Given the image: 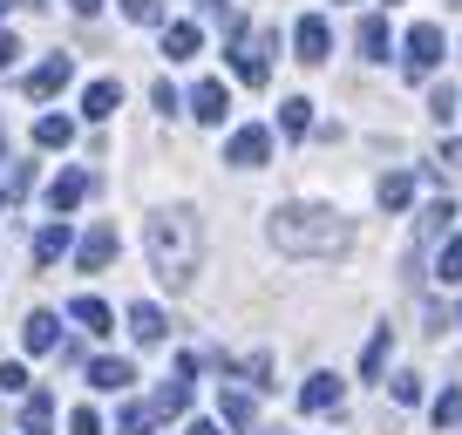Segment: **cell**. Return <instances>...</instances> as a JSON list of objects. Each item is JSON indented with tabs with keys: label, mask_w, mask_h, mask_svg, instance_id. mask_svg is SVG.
Returning <instances> with one entry per match:
<instances>
[{
	"label": "cell",
	"mask_w": 462,
	"mask_h": 435,
	"mask_svg": "<svg viewBox=\"0 0 462 435\" xmlns=\"http://www.w3.org/2000/svg\"><path fill=\"white\" fill-rule=\"evenodd\" d=\"M273 245L300 252V259H327V252L354 245V225H346L333 204H279L273 211Z\"/></svg>",
	"instance_id": "obj_1"
},
{
	"label": "cell",
	"mask_w": 462,
	"mask_h": 435,
	"mask_svg": "<svg viewBox=\"0 0 462 435\" xmlns=\"http://www.w3.org/2000/svg\"><path fill=\"white\" fill-rule=\"evenodd\" d=\"M143 252H150L163 286H190V273H198V218L190 211H157L143 225Z\"/></svg>",
	"instance_id": "obj_2"
},
{
	"label": "cell",
	"mask_w": 462,
	"mask_h": 435,
	"mask_svg": "<svg viewBox=\"0 0 462 435\" xmlns=\"http://www.w3.org/2000/svg\"><path fill=\"white\" fill-rule=\"evenodd\" d=\"M442 55H448V42H442V28H435V21H415V28H408V75H435L442 69Z\"/></svg>",
	"instance_id": "obj_3"
},
{
	"label": "cell",
	"mask_w": 462,
	"mask_h": 435,
	"mask_svg": "<svg viewBox=\"0 0 462 435\" xmlns=\"http://www.w3.org/2000/svg\"><path fill=\"white\" fill-rule=\"evenodd\" d=\"M265 157H273V130H259V123L231 130V143H225V163H238V171H259Z\"/></svg>",
	"instance_id": "obj_4"
},
{
	"label": "cell",
	"mask_w": 462,
	"mask_h": 435,
	"mask_svg": "<svg viewBox=\"0 0 462 435\" xmlns=\"http://www.w3.org/2000/svg\"><path fill=\"white\" fill-rule=\"evenodd\" d=\"M292 48H300L306 69H319V61L333 55V28H327V14H306L300 28H292Z\"/></svg>",
	"instance_id": "obj_5"
},
{
	"label": "cell",
	"mask_w": 462,
	"mask_h": 435,
	"mask_svg": "<svg viewBox=\"0 0 462 435\" xmlns=\"http://www.w3.org/2000/svg\"><path fill=\"white\" fill-rule=\"evenodd\" d=\"M69 75H75V61H69V55H48L21 88H28V102H48V96H61V88H69Z\"/></svg>",
	"instance_id": "obj_6"
},
{
	"label": "cell",
	"mask_w": 462,
	"mask_h": 435,
	"mask_svg": "<svg viewBox=\"0 0 462 435\" xmlns=\"http://www.w3.org/2000/svg\"><path fill=\"white\" fill-rule=\"evenodd\" d=\"M21 347H28V354H55L61 347V319L55 313H28V319H21Z\"/></svg>",
	"instance_id": "obj_7"
},
{
	"label": "cell",
	"mask_w": 462,
	"mask_h": 435,
	"mask_svg": "<svg viewBox=\"0 0 462 435\" xmlns=\"http://www.w3.org/2000/svg\"><path fill=\"white\" fill-rule=\"evenodd\" d=\"M109 259H116V225H96V232L75 245V265H82V273H102Z\"/></svg>",
	"instance_id": "obj_8"
},
{
	"label": "cell",
	"mask_w": 462,
	"mask_h": 435,
	"mask_svg": "<svg viewBox=\"0 0 462 435\" xmlns=\"http://www.w3.org/2000/svg\"><path fill=\"white\" fill-rule=\"evenodd\" d=\"M340 402H346V388H340L333 375H313V381L300 388V408H306V415H333Z\"/></svg>",
	"instance_id": "obj_9"
},
{
	"label": "cell",
	"mask_w": 462,
	"mask_h": 435,
	"mask_svg": "<svg viewBox=\"0 0 462 435\" xmlns=\"http://www.w3.org/2000/svg\"><path fill=\"white\" fill-rule=\"evenodd\" d=\"M69 319L82 327V334H109V327H116V313L96 300V292H75V300H69Z\"/></svg>",
	"instance_id": "obj_10"
},
{
	"label": "cell",
	"mask_w": 462,
	"mask_h": 435,
	"mask_svg": "<svg viewBox=\"0 0 462 435\" xmlns=\"http://www.w3.org/2000/svg\"><path fill=\"white\" fill-rule=\"evenodd\" d=\"M198 48H204V28H198V21H163V55H171V61H190Z\"/></svg>",
	"instance_id": "obj_11"
},
{
	"label": "cell",
	"mask_w": 462,
	"mask_h": 435,
	"mask_svg": "<svg viewBox=\"0 0 462 435\" xmlns=\"http://www.w3.org/2000/svg\"><path fill=\"white\" fill-rule=\"evenodd\" d=\"M88 190H96V177H88V171H61L55 184H48V204H55V211H75Z\"/></svg>",
	"instance_id": "obj_12"
},
{
	"label": "cell",
	"mask_w": 462,
	"mask_h": 435,
	"mask_svg": "<svg viewBox=\"0 0 462 435\" xmlns=\"http://www.w3.org/2000/svg\"><path fill=\"white\" fill-rule=\"evenodd\" d=\"M130 334L143 340V347H157L163 334H171V319H163V306H150V300H136L130 306Z\"/></svg>",
	"instance_id": "obj_13"
},
{
	"label": "cell",
	"mask_w": 462,
	"mask_h": 435,
	"mask_svg": "<svg viewBox=\"0 0 462 435\" xmlns=\"http://www.w3.org/2000/svg\"><path fill=\"white\" fill-rule=\"evenodd\" d=\"M136 381V367L130 361H109V354H102V361H88V388H102V394H123Z\"/></svg>",
	"instance_id": "obj_14"
},
{
	"label": "cell",
	"mask_w": 462,
	"mask_h": 435,
	"mask_svg": "<svg viewBox=\"0 0 462 435\" xmlns=\"http://www.w3.org/2000/svg\"><path fill=\"white\" fill-rule=\"evenodd\" d=\"M225 109H231L225 82H198V88H190V116H198V123H225Z\"/></svg>",
	"instance_id": "obj_15"
},
{
	"label": "cell",
	"mask_w": 462,
	"mask_h": 435,
	"mask_svg": "<svg viewBox=\"0 0 462 435\" xmlns=\"http://www.w3.org/2000/svg\"><path fill=\"white\" fill-rule=\"evenodd\" d=\"M116 102H123V82H88L82 116H88V123H109V116H116Z\"/></svg>",
	"instance_id": "obj_16"
},
{
	"label": "cell",
	"mask_w": 462,
	"mask_h": 435,
	"mask_svg": "<svg viewBox=\"0 0 462 435\" xmlns=\"http://www.w3.org/2000/svg\"><path fill=\"white\" fill-rule=\"evenodd\" d=\"M55 429V394H28L21 402V435H48Z\"/></svg>",
	"instance_id": "obj_17"
},
{
	"label": "cell",
	"mask_w": 462,
	"mask_h": 435,
	"mask_svg": "<svg viewBox=\"0 0 462 435\" xmlns=\"http://www.w3.org/2000/svg\"><path fill=\"white\" fill-rule=\"evenodd\" d=\"M354 42H361L367 61H388V48H394V42H388V21H381V14H367L361 28H354Z\"/></svg>",
	"instance_id": "obj_18"
},
{
	"label": "cell",
	"mask_w": 462,
	"mask_h": 435,
	"mask_svg": "<svg viewBox=\"0 0 462 435\" xmlns=\"http://www.w3.org/2000/svg\"><path fill=\"white\" fill-rule=\"evenodd\" d=\"M61 252H69V225L55 218V225H42V232H34V265H55Z\"/></svg>",
	"instance_id": "obj_19"
},
{
	"label": "cell",
	"mask_w": 462,
	"mask_h": 435,
	"mask_svg": "<svg viewBox=\"0 0 462 435\" xmlns=\"http://www.w3.org/2000/svg\"><path fill=\"white\" fill-rule=\"evenodd\" d=\"M279 130H286V136H306V130H313V102H306V96H286V102H279Z\"/></svg>",
	"instance_id": "obj_20"
},
{
	"label": "cell",
	"mask_w": 462,
	"mask_h": 435,
	"mask_svg": "<svg viewBox=\"0 0 462 435\" xmlns=\"http://www.w3.org/2000/svg\"><path fill=\"white\" fill-rule=\"evenodd\" d=\"M184 408H190V381L177 375V381H163V388H157V402H150V415H184Z\"/></svg>",
	"instance_id": "obj_21"
},
{
	"label": "cell",
	"mask_w": 462,
	"mask_h": 435,
	"mask_svg": "<svg viewBox=\"0 0 462 435\" xmlns=\"http://www.w3.org/2000/svg\"><path fill=\"white\" fill-rule=\"evenodd\" d=\"M374 198L388 204V211H402V204L415 198V177H408V171H388V177H381V184H374Z\"/></svg>",
	"instance_id": "obj_22"
},
{
	"label": "cell",
	"mask_w": 462,
	"mask_h": 435,
	"mask_svg": "<svg viewBox=\"0 0 462 435\" xmlns=\"http://www.w3.org/2000/svg\"><path fill=\"white\" fill-rule=\"evenodd\" d=\"M34 143H42V150H69L75 143V123L69 116H42V123H34Z\"/></svg>",
	"instance_id": "obj_23"
},
{
	"label": "cell",
	"mask_w": 462,
	"mask_h": 435,
	"mask_svg": "<svg viewBox=\"0 0 462 435\" xmlns=\"http://www.w3.org/2000/svg\"><path fill=\"white\" fill-rule=\"evenodd\" d=\"M448 225H456V204L435 198L429 211H421V245H429V238H448Z\"/></svg>",
	"instance_id": "obj_24"
},
{
	"label": "cell",
	"mask_w": 462,
	"mask_h": 435,
	"mask_svg": "<svg viewBox=\"0 0 462 435\" xmlns=\"http://www.w3.org/2000/svg\"><path fill=\"white\" fill-rule=\"evenodd\" d=\"M217 408H225L231 429H252V415H259V402H252L245 388H225V402H217Z\"/></svg>",
	"instance_id": "obj_25"
},
{
	"label": "cell",
	"mask_w": 462,
	"mask_h": 435,
	"mask_svg": "<svg viewBox=\"0 0 462 435\" xmlns=\"http://www.w3.org/2000/svg\"><path fill=\"white\" fill-rule=\"evenodd\" d=\"M388 354H394V334H388V327H381V334H374V340H367V354H361V375H367V381H374V375H381V367H388Z\"/></svg>",
	"instance_id": "obj_26"
},
{
	"label": "cell",
	"mask_w": 462,
	"mask_h": 435,
	"mask_svg": "<svg viewBox=\"0 0 462 435\" xmlns=\"http://www.w3.org/2000/svg\"><path fill=\"white\" fill-rule=\"evenodd\" d=\"M429 415H435V429H456V421H462V388H442Z\"/></svg>",
	"instance_id": "obj_27"
},
{
	"label": "cell",
	"mask_w": 462,
	"mask_h": 435,
	"mask_svg": "<svg viewBox=\"0 0 462 435\" xmlns=\"http://www.w3.org/2000/svg\"><path fill=\"white\" fill-rule=\"evenodd\" d=\"M150 429H157V415H150V408H123V415H116V435H150Z\"/></svg>",
	"instance_id": "obj_28"
},
{
	"label": "cell",
	"mask_w": 462,
	"mask_h": 435,
	"mask_svg": "<svg viewBox=\"0 0 462 435\" xmlns=\"http://www.w3.org/2000/svg\"><path fill=\"white\" fill-rule=\"evenodd\" d=\"M435 279H442V286H456V279H462V238H448V245H442V259H435Z\"/></svg>",
	"instance_id": "obj_29"
},
{
	"label": "cell",
	"mask_w": 462,
	"mask_h": 435,
	"mask_svg": "<svg viewBox=\"0 0 462 435\" xmlns=\"http://www.w3.org/2000/svg\"><path fill=\"white\" fill-rule=\"evenodd\" d=\"M238 375H245L252 388H273V354H245V361H238Z\"/></svg>",
	"instance_id": "obj_30"
},
{
	"label": "cell",
	"mask_w": 462,
	"mask_h": 435,
	"mask_svg": "<svg viewBox=\"0 0 462 435\" xmlns=\"http://www.w3.org/2000/svg\"><path fill=\"white\" fill-rule=\"evenodd\" d=\"M123 14H130L136 28H157V21H163V0H123Z\"/></svg>",
	"instance_id": "obj_31"
},
{
	"label": "cell",
	"mask_w": 462,
	"mask_h": 435,
	"mask_svg": "<svg viewBox=\"0 0 462 435\" xmlns=\"http://www.w3.org/2000/svg\"><path fill=\"white\" fill-rule=\"evenodd\" d=\"M388 394H394L402 408H415V402H421V375H394V381H388Z\"/></svg>",
	"instance_id": "obj_32"
},
{
	"label": "cell",
	"mask_w": 462,
	"mask_h": 435,
	"mask_svg": "<svg viewBox=\"0 0 462 435\" xmlns=\"http://www.w3.org/2000/svg\"><path fill=\"white\" fill-rule=\"evenodd\" d=\"M429 116H435V123H448V116H456V88H448V82L429 96Z\"/></svg>",
	"instance_id": "obj_33"
},
{
	"label": "cell",
	"mask_w": 462,
	"mask_h": 435,
	"mask_svg": "<svg viewBox=\"0 0 462 435\" xmlns=\"http://www.w3.org/2000/svg\"><path fill=\"white\" fill-rule=\"evenodd\" d=\"M69 435H102V415H96V408H75V415H69Z\"/></svg>",
	"instance_id": "obj_34"
},
{
	"label": "cell",
	"mask_w": 462,
	"mask_h": 435,
	"mask_svg": "<svg viewBox=\"0 0 462 435\" xmlns=\"http://www.w3.org/2000/svg\"><path fill=\"white\" fill-rule=\"evenodd\" d=\"M21 388H28V367L7 361V367H0V394H21Z\"/></svg>",
	"instance_id": "obj_35"
},
{
	"label": "cell",
	"mask_w": 462,
	"mask_h": 435,
	"mask_svg": "<svg viewBox=\"0 0 462 435\" xmlns=\"http://www.w3.org/2000/svg\"><path fill=\"white\" fill-rule=\"evenodd\" d=\"M14 55H21V42H14V34H0V69H14Z\"/></svg>",
	"instance_id": "obj_36"
},
{
	"label": "cell",
	"mask_w": 462,
	"mask_h": 435,
	"mask_svg": "<svg viewBox=\"0 0 462 435\" xmlns=\"http://www.w3.org/2000/svg\"><path fill=\"white\" fill-rule=\"evenodd\" d=\"M442 163H462V136H448V143H442Z\"/></svg>",
	"instance_id": "obj_37"
},
{
	"label": "cell",
	"mask_w": 462,
	"mask_h": 435,
	"mask_svg": "<svg viewBox=\"0 0 462 435\" xmlns=\"http://www.w3.org/2000/svg\"><path fill=\"white\" fill-rule=\"evenodd\" d=\"M184 435H225V429H217V421H190Z\"/></svg>",
	"instance_id": "obj_38"
},
{
	"label": "cell",
	"mask_w": 462,
	"mask_h": 435,
	"mask_svg": "<svg viewBox=\"0 0 462 435\" xmlns=\"http://www.w3.org/2000/svg\"><path fill=\"white\" fill-rule=\"evenodd\" d=\"M69 7H75V14H82V21H88V14H96V7H102V0H69Z\"/></svg>",
	"instance_id": "obj_39"
},
{
	"label": "cell",
	"mask_w": 462,
	"mask_h": 435,
	"mask_svg": "<svg viewBox=\"0 0 462 435\" xmlns=\"http://www.w3.org/2000/svg\"><path fill=\"white\" fill-rule=\"evenodd\" d=\"M456 319H462V313H456Z\"/></svg>",
	"instance_id": "obj_40"
},
{
	"label": "cell",
	"mask_w": 462,
	"mask_h": 435,
	"mask_svg": "<svg viewBox=\"0 0 462 435\" xmlns=\"http://www.w3.org/2000/svg\"><path fill=\"white\" fill-rule=\"evenodd\" d=\"M273 435H279V429H273Z\"/></svg>",
	"instance_id": "obj_41"
}]
</instances>
